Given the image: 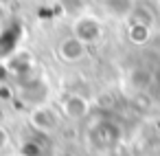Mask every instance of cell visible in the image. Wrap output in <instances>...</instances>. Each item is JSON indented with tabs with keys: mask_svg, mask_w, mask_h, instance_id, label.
Instances as JSON below:
<instances>
[{
	"mask_svg": "<svg viewBox=\"0 0 160 156\" xmlns=\"http://www.w3.org/2000/svg\"><path fill=\"white\" fill-rule=\"evenodd\" d=\"M31 125H33L38 132H51V130H55V125H57V117L51 112V108H46V106H35L33 112H31Z\"/></svg>",
	"mask_w": 160,
	"mask_h": 156,
	"instance_id": "6da1fadb",
	"label": "cell"
},
{
	"mask_svg": "<svg viewBox=\"0 0 160 156\" xmlns=\"http://www.w3.org/2000/svg\"><path fill=\"white\" fill-rule=\"evenodd\" d=\"M59 53L66 62H79L86 55V42H81L79 38H66L59 46Z\"/></svg>",
	"mask_w": 160,
	"mask_h": 156,
	"instance_id": "7a4b0ae2",
	"label": "cell"
},
{
	"mask_svg": "<svg viewBox=\"0 0 160 156\" xmlns=\"http://www.w3.org/2000/svg\"><path fill=\"white\" fill-rule=\"evenodd\" d=\"M88 110H90V106H88V101H86L81 95H70V97L64 101V112H66V117H70V119H83V117L88 114Z\"/></svg>",
	"mask_w": 160,
	"mask_h": 156,
	"instance_id": "3957f363",
	"label": "cell"
},
{
	"mask_svg": "<svg viewBox=\"0 0 160 156\" xmlns=\"http://www.w3.org/2000/svg\"><path fill=\"white\" fill-rule=\"evenodd\" d=\"M7 143H9V132H7L2 125H0V149H5Z\"/></svg>",
	"mask_w": 160,
	"mask_h": 156,
	"instance_id": "277c9868",
	"label": "cell"
}]
</instances>
